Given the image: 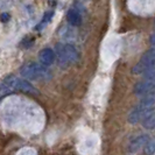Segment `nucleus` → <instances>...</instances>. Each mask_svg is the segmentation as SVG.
<instances>
[{
  "mask_svg": "<svg viewBox=\"0 0 155 155\" xmlns=\"http://www.w3.org/2000/svg\"><path fill=\"white\" fill-rule=\"evenodd\" d=\"M55 50H56V56L58 58V63L62 67H68L70 64H75L79 60V54L72 45L57 43L55 47Z\"/></svg>",
  "mask_w": 155,
  "mask_h": 155,
  "instance_id": "nucleus-1",
  "label": "nucleus"
},
{
  "mask_svg": "<svg viewBox=\"0 0 155 155\" xmlns=\"http://www.w3.org/2000/svg\"><path fill=\"white\" fill-rule=\"evenodd\" d=\"M20 74L23 78H27L31 81L49 79L50 78V72L48 71L46 65L35 62L26 63L20 70Z\"/></svg>",
  "mask_w": 155,
  "mask_h": 155,
  "instance_id": "nucleus-2",
  "label": "nucleus"
},
{
  "mask_svg": "<svg viewBox=\"0 0 155 155\" xmlns=\"http://www.w3.org/2000/svg\"><path fill=\"white\" fill-rule=\"evenodd\" d=\"M155 67V47H152L149 50H147L145 54L142 55V57L140 58V61L132 69V72L135 75L140 74H146L147 71L153 69Z\"/></svg>",
  "mask_w": 155,
  "mask_h": 155,
  "instance_id": "nucleus-3",
  "label": "nucleus"
},
{
  "mask_svg": "<svg viewBox=\"0 0 155 155\" xmlns=\"http://www.w3.org/2000/svg\"><path fill=\"white\" fill-rule=\"evenodd\" d=\"M4 83L9 86L12 90L22 91V92L28 93V94H39V91L26 79L16 78L14 76H8L4 79Z\"/></svg>",
  "mask_w": 155,
  "mask_h": 155,
  "instance_id": "nucleus-4",
  "label": "nucleus"
},
{
  "mask_svg": "<svg viewBox=\"0 0 155 155\" xmlns=\"http://www.w3.org/2000/svg\"><path fill=\"white\" fill-rule=\"evenodd\" d=\"M153 107H154L153 105L143 104V103L140 101L139 105H138L137 107H134V109L132 110V112L130 113V116H128V121L132 125L138 124L139 121L143 120L149 113L153 112Z\"/></svg>",
  "mask_w": 155,
  "mask_h": 155,
  "instance_id": "nucleus-5",
  "label": "nucleus"
},
{
  "mask_svg": "<svg viewBox=\"0 0 155 155\" xmlns=\"http://www.w3.org/2000/svg\"><path fill=\"white\" fill-rule=\"evenodd\" d=\"M56 60V53L50 48H45L39 53V61L41 64L49 67L55 62Z\"/></svg>",
  "mask_w": 155,
  "mask_h": 155,
  "instance_id": "nucleus-6",
  "label": "nucleus"
},
{
  "mask_svg": "<svg viewBox=\"0 0 155 155\" xmlns=\"http://www.w3.org/2000/svg\"><path fill=\"white\" fill-rule=\"evenodd\" d=\"M148 141H149L148 135H145V134H143V135H139L138 138H135V139L130 143L128 150H130L131 153H137V152H139L141 148H143L147 145Z\"/></svg>",
  "mask_w": 155,
  "mask_h": 155,
  "instance_id": "nucleus-7",
  "label": "nucleus"
},
{
  "mask_svg": "<svg viewBox=\"0 0 155 155\" xmlns=\"http://www.w3.org/2000/svg\"><path fill=\"white\" fill-rule=\"evenodd\" d=\"M67 19H68V22L71 26H75V27L81 26V23H82V15H81V13L78 12L77 9H75V8H70L69 11H68Z\"/></svg>",
  "mask_w": 155,
  "mask_h": 155,
  "instance_id": "nucleus-8",
  "label": "nucleus"
},
{
  "mask_svg": "<svg viewBox=\"0 0 155 155\" xmlns=\"http://www.w3.org/2000/svg\"><path fill=\"white\" fill-rule=\"evenodd\" d=\"M53 16H54V11H47L46 13H45V15H43V18H42V21L35 27V29H36V31L43 29V27L46 26L47 23L50 22V20L53 19Z\"/></svg>",
  "mask_w": 155,
  "mask_h": 155,
  "instance_id": "nucleus-9",
  "label": "nucleus"
},
{
  "mask_svg": "<svg viewBox=\"0 0 155 155\" xmlns=\"http://www.w3.org/2000/svg\"><path fill=\"white\" fill-rule=\"evenodd\" d=\"M142 126L147 130H153L155 128V112L149 113L142 121Z\"/></svg>",
  "mask_w": 155,
  "mask_h": 155,
  "instance_id": "nucleus-10",
  "label": "nucleus"
},
{
  "mask_svg": "<svg viewBox=\"0 0 155 155\" xmlns=\"http://www.w3.org/2000/svg\"><path fill=\"white\" fill-rule=\"evenodd\" d=\"M155 153V139L149 140L145 146V155H153Z\"/></svg>",
  "mask_w": 155,
  "mask_h": 155,
  "instance_id": "nucleus-11",
  "label": "nucleus"
},
{
  "mask_svg": "<svg viewBox=\"0 0 155 155\" xmlns=\"http://www.w3.org/2000/svg\"><path fill=\"white\" fill-rule=\"evenodd\" d=\"M34 42H35V39L33 38V36H27V38H25V39L21 41V43H20V46L25 48V49H28V48H31L33 45H34Z\"/></svg>",
  "mask_w": 155,
  "mask_h": 155,
  "instance_id": "nucleus-12",
  "label": "nucleus"
},
{
  "mask_svg": "<svg viewBox=\"0 0 155 155\" xmlns=\"http://www.w3.org/2000/svg\"><path fill=\"white\" fill-rule=\"evenodd\" d=\"M146 78H149V79H155V67L153 69H150L149 71H147L146 74Z\"/></svg>",
  "mask_w": 155,
  "mask_h": 155,
  "instance_id": "nucleus-13",
  "label": "nucleus"
},
{
  "mask_svg": "<svg viewBox=\"0 0 155 155\" xmlns=\"http://www.w3.org/2000/svg\"><path fill=\"white\" fill-rule=\"evenodd\" d=\"M9 19H11V15H9L8 13H2V14L0 15V21H1V22H8Z\"/></svg>",
  "mask_w": 155,
  "mask_h": 155,
  "instance_id": "nucleus-14",
  "label": "nucleus"
},
{
  "mask_svg": "<svg viewBox=\"0 0 155 155\" xmlns=\"http://www.w3.org/2000/svg\"><path fill=\"white\" fill-rule=\"evenodd\" d=\"M149 42H150V45L153 47H155V33L150 36V39H149Z\"/></svg>",
  "mask_w": 155,
  "mask_h": 155,
  "instance_id": "nucleus-15",
  "label": "nucleus"
}]
</instances>
